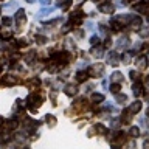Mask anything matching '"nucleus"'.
<instances>
[{"label":"nucleus","instance_id":"38","mask_svg":"<svg viewBox=\"0 0 149 149\" xmlns=\"http://www.w3.org/2000/svg\"><path fill=\"white\" fill-rule=\"evenodd\" d=\"M100 31L102 33V34H106V33H107V26H104V25H100Z\"/></svg>","mask_w":149,"mask_h":149},{"label":"nucleus","instance_id":"24","mask_svg":"<svg viewBox=\"0 0 149 149\" xmlns=\"http://www.w3.org/2000/svg\"><path fill=\"white\" fill-rule=\"evenodd\" d=\"M135 9H137V11H140V13H144V14L149 13V6H148V5H137V6H135Z\"/></svg>","mask_w":149,"mask_h":149},{"label":"nucleus","instance_id":"31","mask_svg":"<svg viewBox=\"0 0 149 149\" xmlns=\"http://www.w3.org/2000/svg\"><path fill=\"white\" fill-rule=\"evenodd\" d=\"M95 129H96V132H100V134H106V132H107V129H106L102 124H96Z\"/></svg>","mask_w":149,"mask_h":149},{"label":"nucleus","instance_id":"28","mask_svg":"<svg viewBox=\"0 0 149 149\" xmlns=\"http://www.w3.org/2000/svg\"><path fill=\"white\" fill-rule=\"evenodd\" d=\"M129 74H130V79H132V81H138V78H140V73L137 72V70H130V72H129Z\"/></svg>","mask_w":149,"mask_h":149},{"label":"nucleus","instance_id":"4","mask_svg":"<svg viewBox=\"0 0 149 149\" xmlns=\"http://www.w3.org/2000/svg\"><path fill=\"white\" fill-rule=\"evenodd\" d=\"M19 79L14 76V74H5L2 78V84L3 86H14V84H17Z\"/></svg>","mask_w":149,"mask_h":149},{"label":"nucleus","instance_id":"39","mask_svg":"<svg viewBox=\"0 0 149 149\" xmlns=\"http://www.w3.org/2000/svg\"><path fill=\"white\" fill-rule=\"evenodd\" d=\"M87 30H90V31L95 30V26H93V23H92V22H87Z\"/></svg>","mask_w":149,"mask_h":149},{"label":"nucleus","instance_id":"1","mask_svg":"<svg viewBox=\"0 0 149 149\" xmlns=\"http://www.w3.org/2000/svg\"><path fill=\"white\" fill-rule=\"evenodd\" d=\"M102 73H104V67H102L101 64H93L92 67L88 68V74H90V76L98 78V76H101Z\"/></svg>","mask_w":149,"mask_h":149},{"label":"nucleus","instance_id":"12","mask_svg":"<svg viewBox=\"0 0 149 149\" xmlns=\"http://www.w3.org/2000/svg\"><path fill=\"white\" fill-rule=\"evenodd\" d=\"M132 56H134V53L132 51H126V53L121 56V61H123V64H130V61H132Z\"/></svg>","mask_w":149,"mask_h":149},{"label":"nucleus","instance_id":"40","mask_svg":"<svg viewBox=\"0 0 149 149\" xmlns=\"http://www.w3.org/2000/svg\"><path fill=\"white\" fill-rule=\"evenodd\" d=\"M74 34H76L78 37H82V36H84V33H82V30H76V31H74Z\"/></svg>","mask_w":149,"mask_h":149},{"label":"nucleus","instance_id":"5","mask_svg":"<svg viewBox=\"0 0 149 149\" xmlns=\"http://www.w3.org/2000/svg\"><path fill=\"white\" fill-rule=\"evenodd\" d=\"M14 20H16L17 23H25L26 22V16H25V11L23 9H17V13H16V16H14Z\"/></svg>","mask_w":149,"mask_h":149},{"label":"nucleus","instance_id":"33","mask_svg":"<svg viewBox=\"0 0 149 149\" xmlns=\"http://www.w3.org/2000/svg\"><path fill=\"white\" fill-rule=\"evenodd\" d=\"M98 42H100V37L98 36H92L90 37V45H96Z\"/></svg>","mask_w":149,"mask_h":149},{"label":"nucleus","instance_id":"47","mask_svg":"<svg viewBox=\"0 0 149 149\" xmlns=\"http://www.w3.org/2000/svg\"><path fill=\"white\" fill-rule=\"evenodd\" d=\"M146 82H148V84H149V76H148V79H146Z\"/></svg>","mask_w":149,"mask_h":149},{"label":"nucleus","instance_id":"30","mask_svg":"<svg viewBox=\"0 0 149 149\" xmlns=\"http://www.w3.org/2000/svg\"><path fill=\"white\" fill-rule=\"evenodd\" d=\"M2 23H3L5 26H9L13 23V19L11 17H2Z\"/></svg>","mask_w":149,"mask_h":149},{"label":"nucleus","instance_id":"25","mask_svg":"<svg viewBox=\"0 0 149 149\" xmlns=\"http://www.w3.org/2000/svg\"><path fill=\"white\" fill-rule=\"evenodd\" d=\"M120 90H121L120 82H112V86H110V92H112V93H118Z\"/></svg>","mask_w":149,"mask_h":149},{"label":"nucleus","instance_id":"32","mask_svg":"<svg viewBox=\"0 0 149 149\" xmlns=\"http://www.w3.org/2000/svg\"><path fill=\"white\" fill-rule=\"evenodd\" d=\"M148 36H149V30H148V28L140 30V37H143V39H144V37H148Z\"/></svg>","mask_w":149,"mask_h":149},{"label":"nucleus","instance_id":"49","mask_svg":"<svg viewBox=\"0 0 149 149\" xmlns=\"http://www.w3.org/2000/svg\"><path fill=\"white\" fill-rule=\"evenodd\" d=\"M144 2H146V3H149V0H144Z\"/></svg>","mask_w":149,"mask_h":149},{"label":"nucleus","instance_id":"22","mask_svg":"<svg viewBox=\"0 0 149 149\" xmlns=\"http://www.w3.org/2000/svg\"><path fill=\"white\" fill-rule=\"evenodd\" d=\"M5 127H6V129H16L17 123L14 120H6V121H5Z\"/></svg>","mask_w":149,"mask_h":149},{"label":"nucleus","instance_id":"7","mask_svg":"<svg viewBox=\"0 0 149 149\" xmlns=\"http://www.w3.org/2000/svg\"><path fill=\"white\" fill-rule=\"evenodd\" d=\"M132 115H135V113H138L140 110H141V101H135V102H132V104L129 106V109H127Z\"/></svg>","mask_w":149,"mask_h":149},{"label":"nucleus","instance_id":"29","mask_svg":"<svg viewBox=\"0 0 149 149\" xmlns=\"http://www.w3.org/2000/svg\"><path fill=\"white\" fill-rule=\"evenodd\" d=\"M36 42L39 45H44V44H47V42H48V39H47L45 36H36Z\"/></svg>","mask_w":149,"mask_h":149},{"label":"nucleus","instance_id":"42","mask_svg":"<svg viewBox=\"0 0 149 149\" xmlns=\"http://www.w3.org/2000/svg\"><path fill=\"white\" fill-rule=\"evenodd\" d=\"M92 87H93V86H87V87H86V92H90V90H92Z\"/></svg>","mask_w":149,"mask_h":149},{"label":"nucleus","instance_id":"16","mask_svg":"<svg viewBox=\"0 0 149 149\" xmlns=\"http://www.w3.org/2000/svg\"><path fill=\"white\" fill-rule=\"evenodd\" d=\"M90 100H92V102H102L104 101V95L102 93H92Z\"/></svg>","mask_w":149,"mask_h":149},{"label":"nucleus","instance_id":"34","mask_svg":"<svg viewBox=\"0 0 149 149\" xmlns=\"http://www.w3.org/2000/svg\"><path fill=\"white\" fill-rule=\"evenodd\" d=\"M70 5H72V2H70V0H67L65 3H62V2H61V3H59V6L62 8V9H67V8L70 6Z\"/></svg>","mask_w":149,"mask_h":149},{"label":"nucleus","instance_id":"48","mask_svg":"<svg viewBox=\"0 0 149 149\" xmlns=\"http://www.w3.org/2000/svg\"><path fill=\"white\" fill-rule=\"evenodd\" d=\"M92 2H100V0H92Z\"/></svg>","mask_w":149,"mask_h":149},{"label":"nucleus","instance_id":"41","mask_svg":"<svg viewBox=\"0 0 149 149\" xmlns=\"http://www.w3.org/2000/svg\"><path fill=\"white\" fill-rule=\"evenodd\" d=\"M39 2H40L42 5H47V3H50V0H39Z\"/></svg>","mask_w":149,"mask_h":149},{"label":"nucleus","instance_id":"21","mask_svg":"<svg viewBox=\"0 0 149 149\" xmlns=\"http://www.w3.org/2000/svg\"><path fill=\"white\" fill-rule=\"evenodd\" d=\"M45 121H47V123H48L50 126H54L56 123H58V121H56V116L54 115H45Z\"/></svg>","mask_w":149,"mask_h":149},{"label":"nucleus","instance_id":"8","mask_svg":"<svg viewBox=\"0 0 149 149\" xmlns=\"http://www.w3.org/2000/svg\"><path fill=\"white\" fill-rule=\"evenodd\" d=\"M135 64H137V67L140 70H144L148 67V58H146V56H140V58H137V62H135Z\"/></svg>","mask_w":149,"mask_h":149},{"label":"nucleus","instance_id":"26","mask_svg":"<svg viewBox=\"0 0 149 149\" xmlns=\"http://www.w3.org/2000/svg\"><path fill=\"white\" fill-rule=\"evenodd\" d=\"M36 58V51H30L26 56H25V61H26V64H31L33 62V59Z\"/></svg>","mask_w":149,"mask_h":149},{"label":"nucleus","instance_id":"37","mask_svg":"<svg viewBox=\"0 0 149 149\" xmlns=\"http://www.w3.org/2000/svg\"><path fill=\"white\" fill-rule=\"evenodd\" d=\"M26 44H28L26 39H20V40L17 42V45H19V47H23V45H26Z\"/></svg>","mask_w":149,"mask_h":149},{"label":"nucleus","instance_id":"44","mask_svg":"<svg viewBox=\"0 0 149 149\" xmlns=\"http://www.w3.org/2000/svg\"><path fill=\"white\" fill-rule=\"evenodd\" d=\"M26 2H28V3H33V2H34V0H26Z\"/></svg>","mask_w":149,"mask_h":149},{"label":"nucleus","instance_id":"20","mask_svg":"<svg viewBox=\"0 0 149 149\" xmlns=\"http://www.w3.org/2000/svg\"><path fill=\"white\" fill-rule=\"evenodd\" d=\"M50 13H53V8H42L39 13H37V17H44V16H48Z\"/></svg>","mask_w":149,"mask_h":149},{"label":"nucleus","instance_id":"27","mask_svg":"<svg viewBox=\"0 0 149 149\" xmlns=\"http://www.w3.org/2000/svg\"><path fill=\"white\" fill-rule=\"evenodd\" d=\"M19 6V5H17V2H9V3H6V5H5V9H6V11H11V9H16Z\"/></svg>","mask_w":149,"mask_h":149},{"label":"nucleus","instance_id":"46","mask_svg":"<svg viewBox=\"0 0 149 149\" xmlns=\"http://www.w3.org/2000/svg\"><path fill=\"white\" fill-rule=\"evenodd\" d=\"M146 20H148V23H149V13H148V19H146Z\"/></svg>","mask_w":149,"mask_h":149},{"label":"nucleus","instance_id":"45","mask_svg":"<svg viewBox=\"0 0 149 149\" xmlns=\"http://www.w3.org/2000/svg\"><path fill=\"white\" fill-rule=\"evenodd\" d=\"M3 123V118H2V116H0V124H2Z\"/></svg>","mask_w":149,"mask_h":149},{"label":"nucleus","instance_id":"11","mask_svg":"<svg viewBox=\"0 0 149 149\" xmlns=\"http://www.w3.org/2000/svg\"><path fill=\"white\" fill-rule=\"evenodd\" d=\"M129 44H130V40L127 39V37H121V39L116 42V47H118L120 50H123V48H127Z\"/></svg>","mask_w":149,"mask_h":149},{"label":"nucleus","instance_id":"13","mask_svg":"<svg viewBox=\"0 0 149 149\" xmlns=\"http://www.w3.org/2000/svg\"><path fill=\"white\" fill-rule=\"evenodd\" d=\"M132 92H134L135 96H140L143 93V86H141V84H138V82H135L132 86Z\"/></svg>","mask_w":149,"mask_h":149},{"label":"nucleus","instance_id":"9","mask_svg":"<svg viewBox=\"0 0 149 149\" xmlns=\"http://www.w3.org/2000/svg\"><path fill=\"white\" fill-rule=\"evenodd\" d=\"M127 25H130L132 28H140V25H141V17H138V16H132L130 17V20Z\"/></svg>","mask_w":149,"mask_h":149},{"label":"nucleus","instance_id":"43","mask_svg":"<svg viewBox=\"0 0 149 149\" xmlns=\"http://www.w3.org/2000/svg\"><path fill=\"white\" fill-rule=\"evenodd\" d=\"M146 116L149 118V107H148V110H146Z\"/></svg>","mask_w":149,"mask_h":149},{"label":"nucleus","instance_id":"50","mask_svg":"<svg viewBox=\"0 0 149 149\" xmlns=\"http://www.w3.org/2000/svg\"><path fill=\"white\" fill-rule=\"evenodd\" d=\"M0 70H2V67H0Z\"/></svg>","mask_w":149,"mask_h":149},{"label":"nucleus","instance_id":"18","mask_svg":"<svg viewBox=\"0 0 149 149\" xmlns=\"http://www.w3.org/2000/svg\"><path fill=\"white\" fill-rule=\"evenodd\" d=\"M129 135L132 138H137V137H140V129L137 127V126H132V127L129 129Z\"/></svg>","mask_w":149,"mask_h":149},{"label":"nucleus","instance_id":"6","mask_svg":"<svg viewBox=\"0 0 149 149\" xmlns=\"http://www.w3.org/2000/svg\"><path fill=\"white\" fill-rule=\"evenodd\" d=\"M76 92H78V87L73 86V84H67V86L64 87V93H65V95H68V96H74V95H76Z\"/></svg>","mask_w":149,"mask_h":149},{"label":"nucleus","instance_id":"23","mask_svg":"<svg viewBox=\"0 0 149 149\" xmlns=\"http://www.w3.org/2000/svg\"><path fill=\"white\" fill-rule=\"evenodd\" d=\"M87 76H88V74H87L86 72H79V73L76 74V81H78V82H84V81L87 79Z\"/></svg>","mask_w":149,"mask_h":149},{"label":"nucleus","instance_id":"15","mask_svg":"<svg viewBox=\"0 0 149 149\" xmlns=\"http://www.w3.org/2000/svg\"><path fill=\"white\" fill-rule=\"evenodd\" d=\"M123 74H121L120 72H113V73H112V76H110V81L112 82H121V81H123Z\"/></svg>","mask_w":149,"mask_h":149},{"label":"nucleus","instance_id":"36","mask_svg":"<svg viewBox=\"0 0 149 149\" xmlns=\"http://www.w3.org/2000/svg\"><path fill=\"white\" fill-rule=\"evenodd\" d=\"M140 124H141V126H143V127H149V124H148V121H146V120H144V118H141V120H140Z\"/></svg>","mask_w":149,"mask_h":149},{"label":"nucleus","instance_id":"10","mask_svg":"<svg viewBox=\"0 0 149 149\" xmlns=\"http://www.w3.org/2000/svg\"><path fill=\"white\" fill-rule=\"evenodd\" d=\"M90 53H92V56H95V58H102V56H104V48H102V47H95L93 45Z\"/></svg>","mask_w":149,"mask_h":149},{"label":"nucleus","instance_id":"17","mask_svg":"<svg viewBox=\"0 0 149 149\" xmlns=\"http://www.w3.org/2000/svg\"><path fill=\"white\" fill-rule=\"evenodd\" d=\"M39 84H40V79L37 76H34V78H31V79H28V81H26V86H30V87H37Z\"/></svg>","mask_w":149,"mask_h":149},{"label":"nucleus","instance_id":"2","mask_svg":"<svg viewBox=\"0 0 149 149\" xmlns=\"http://www.w3.org/2000/svg\"><path fill=\"white\" fill-rule=\"evenodd\" d=\"M100 11L104 13V14H112V13L115 11V6H113V3H112V2L106 0V2H102L100 5Z\"/></svg>","mask_w":149,"mask_h":149},{"label":"nucleus","instance_id":"19","mask_svg":"<svg viewBox=\"0 0 149 149\" xmlns=\"http://www.w3.org/2000/svg\"><path fill=\"white\" fill-rule=\"evenodd\" d=\"M115 95H116V98H115V100H116V102H118V104H124V102L126 101H127V96H126V95H123V93H115Z\"/></svg>","mask_w":149,"mask_h":149},{"label":"nucleus","instance_id":"35","mask_svg":"<svg viewBox=\"0 0 149 149\" xmlns=\"http://www.w3.org/2000/svg\"><path fill=\"white\" fill-rule=\"evenodd\" d=\"M112 127H113V129L120 127V120H118V118H115L113 121H112Z\"/></svg>","mask_w":149,"mask_h":149},{"label":"nucleus","instance_id":"14","mask_svg":"<svg viewBox=\"0 0 149 149\" xmlns=\"http://www.w3.org/2000/svg\"><path fill=\"white\" fill-rule=\"evenodd\" d=\"M0 36H2V39L8 40V39H11V37H13V31L8 30V28H3V30L0 31Z\"/></svg>","mask_w":149,"mask_h":149},{"label":"nucleus","instance_id":"3","mask_svg":"<svg viewBox=\"0 0 149 149\" xmlns=\"http://www.w3.org/2000/svg\"><path fill=\"white\" fill-rule=\"evenodd\" d=\"M107 62H109L110 65H118L120 64V54L116 53V51H110L109 54H107Z\"/></svg>","mask_w":149,"mask_h":149}]
</instances>
